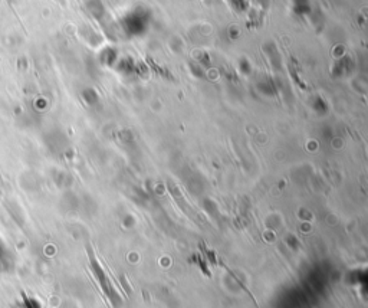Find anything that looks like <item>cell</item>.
Masks as SVG:
<instances>
[]
</instances>
